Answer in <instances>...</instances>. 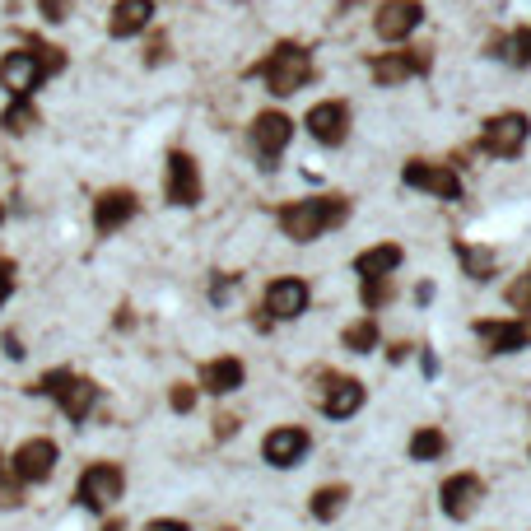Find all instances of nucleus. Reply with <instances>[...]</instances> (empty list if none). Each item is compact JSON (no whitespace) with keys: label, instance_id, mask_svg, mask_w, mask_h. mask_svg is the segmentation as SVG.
I'll use <instances>...</instances> for the list:
<instances>
[{"label":"nucleus","instance_id":"nucleus-14","mask_svg":"<svg viewBox=\"0 0 531 531\" xmlns=\"http://www.w3.org/2000/svg\"><path fill=\"white\" fill-rule=\"evenodd\" d=\"M420 24H424L420 0H387V5H378V19H373L382 42H406Z\"/></svg>","mask_w":531,"mask_h":531},{"label":"nucleus","instance_id":"nucleus-9","mask_svg":"<svg viewBox=\"0 0 531 531\" xmlns=\"http://www.w3.org/2000/svg\"><path fill=\"white\" fill-rule=\"evenodd\" d=\"M406 187L429 191L438 201H462V177L448 164H424V159H410L406 164Z\"/></svg>","mask_w":531,"mask_h":531},{"label":"nucleus","instance_id":"nucleus-21","mask_svg":"<svg viewBox=\"0 0 531 531\" xmlns=\"http://www.w3.org/2000/svg\"><path fill=\"white\" fill-rule=\"evenodd\" d=\"M243 378H247V368H243V359H210V364L201 368V387L210 396H229V392H238L243 387Z\"/></svg>","mask_w":531,"mask_h":531},{"label":"nucleus","instance_id":"nucleus-13","mask_svg":"<svg viewBox=\"0 0 531 531\" xmlns=\"http://www.w3.org/2000/svg\"><path fill=\"white\" fill-rule=\"evenodd\" d=\"M308 448H313V438H308V429H294V424H280V429H271V434L261 438V457L271 466H299L303 457H308Z\"/></svg>","mask_w":531,"mask_h":531},{"label":"nucleus","instance_id":"nucleus-3","mask_svg":"<svg viewBox=\"0 0 531 531\" xmlns=\"http://www.w3.org/2000/svg\"><path fill=\"white\" fill-rule=\"evenodd\" d=\"M33 392L52 396L56 406L66 410L70 424H84V420H89V410H94V401H98V387H94V382H89V378H75L70 368H52V373H42V382L33 387Z\"/></svg>","mask_w":531,"mask_h":531},{"label":"nucleus","instance_id":"nucleus-10","mask_svg":"<svg viewBox=\"0 0 531 531\" xmlns=\"http://www.w3.org/2000/svg\"><path fill=\"white\" fill-rule=\"evenodd\" d=\"M164 196L173 205H196L201 201V168H196V159L182 150L168 154L164 164Z\"/></svg>","mask_w":531,"mask_h":531},{"label":"nucleus","instance_id":"nucleus-26","mask_svg":"<svg viewBox=\"0 0 531 531\" xmlns=\"http://www.w3.org/2000/svg\"><path fill=\"white\" fill-rule=\"evenodd\" d=\"M0 126H5L10 136H24V131H33V126H38V112H33V103H28V98H14L10 108H5V117H0Z\"/></svg>","mask_w":531,"mask_h":531},{"label":"nucleus","instance_id":"nucleus-27","mask_svg":"<svg viewBox=\"0 0 531 531\" xmlns=\"http://www.w3.org/2000/svg\"><path fill=\"white\" fill-rule=\"evenodd\" d=\"M345 350H354V354H368L373 350V345H378V322H373V317H364V322H350V327H345Z\"/></svg>","mask_w":531,"mask_h":531},{"label":"nucleus","instance_id":"nucleus-17","mask_svg":"<svg viewBox=\"0 0 531 531\" xmlns=\"http://www.w3.org/2000/svg\"><path fill=\"white\" fill-rule=\"evenodd\" d=\"M429 66H434V56L424 52V47L387 52V56L373 61V80H378V84H401V80H410V75H429Z\"/></svg>","mask_w":531,"mask_h":531},{"label":"nucleus","instance_id":"nucleus-16","mask_svg":"<svg viewBox=\"0 0 531 531\" xmlns=\"http://www.w3.org/2000/svg\"><path fill=\"white\" fill-rule=\"evenodd\" d=\"M0 84L10 89V98H28L42 84V56L38 52H10L0 61Z\"/></svg>","mask_w":531,"mask_h":531},{"label":"nucleus","instance_id":"nucleus-35","mask_svg":"<svg viewBox=\"0 0 531 531\" xmlns=\"http://www.w3.org/2000/svg\"><path fill=\"white\" fill-rule=\"evenodd\" d=\"M233 285H238V275H219L215 285H210V299H215V303H224V299L233 294Z\"/></svg>","mask_w":531,"mask_h":531},{"label":"nucleus","instance_id":"nucleus-18","mask_svg":"<svg viewBox=\"0 0 531 531\" xmlns=\"http://www.w3.org/2000/svg\"><path fill=\"white\" fill-rule=\"evenodd\" d=\"M308 131H313L317 145H341L345 131H350V108L345 103H317L308 112Z\"/></svg>","mask_w":531,"mask_h":531},{"label":"nucleus","instance_id":"nucleus-37","mask_svg":"<svg viewBox=\"0 0 531 531\" xmlns=\"http://www.w3.org/2000/svg\"><path fill=\"white\" fill-rule=\"evenodd\" d=\"M145 531H187V522H177V518H159V522H150Z\"/></svg>","mask_w":531,"mask_h":531},{"label":"nucleus","instance_id":"nucleus-23","mask_svg":"<svg viewBox=\"0 0 531 531\" xmlns=\"http://www.w3.org/2000/svg\"><path fill=\"white\" fill-rule=\"evenodd\" d=\"M345 504H350V490L345 485H322V490H313V518L317 522H331V518H341Z\"/></svg>","mask_w":531,"mask_h":531},{"label":"nucleus","instance_id":"nucleus-2","mask_svg":"<svg viewBox=\"0 0 531 531\" xmlns=\"http://www.w3.org/2000/svg\"><path fill=\"white\" fill-rule=\"evenodd\" d=\"M252 75L266 80V89H271L275 98H289L313 80V56L303 52L299 42H280V47H271V56H266L261 66H252Z\"/></svg>","mask_w":531,"mask_h":531},{"label":"nucleus","instance_id":"nucleus-24","mask_svg":"<svg viewBox=\"0 0 531 531\" xmlns=\"http://www.w3.org/2000/svg\"><path fill=\"white\" fill-rule=\"evenodd\" d=\"M457 261L466 266V275H471V280H490V275H494V252H490V247L457 243Z\"/></svg>","mask_w":531,"mask_h":531},{"label":"nucleus","instance_id":"nucleus-8","mask_svg":"<svg viewBox=\"0 0 531 531\" xmlns=\"http://www.w3.org/2000/svg\"><path fill=\"white\" fill-rule=\"evenodd\" d=\"M56 462H61V452H56L52 438H28V443L14 448L10 471L19 476V485H42L56 471Z\"/></svg>","mask_w":531,"mask_h":531},{"label":"nucleus","instance_id":"nucleus-12","mask_svg":"<svg viewBox=\"0 0 531 531\" xmlns=\"http://www.w3.org/2000/svg\"><path fill=\"white\" fill-rule=\"evenodd\" d=\"M359 406H364V382L341 378V373H327V378H322V396H317V410H322L327 420H350Z\"/></svg>","mask_w":531,"mask_h":531},{"label":"nucleus","instance_id":"nucleus-32","mask_svg":"<svg viewBox=\"0 0 531 531\" xmlns=\"http://www.w3.org/2000/svg\"><path fill=\"white\" fill-rule=\"evenodd\" d=\"M168 401H173V410H177V415H187V410L196 406V387H191V382H177Z\"/></svg>","mask_w":531,"mask_h":531},{"label":"nucleus","instance_id":"nucleus-34","mask_svg":"<svg viewBox=\"0 0 531 531\" xmlns=\"http://www.w3.org/2000/svg\"><path fill=\"white\" fill-rule=\"evenodd\" d=\"M10 294H14V266L0 257V308L10 303Z\"/></svg>","mask_w":531,"mask_h":531},{"label":"nucleus","instance_id":"nucleus-20","mask_svg":"<svg viewBox=\"0 0 531 531\" xmlns=\"http://www.w3.org/2000/svg\"><path fill=\"white\" fill-rule=\"evenodd\" d=\"M150 19H154V0H117L108 19V33L112 38H136V33L150 28Z\"/></svg>","mask_w":531,"mask_h":531},{"label":"nucleus","instance_id":"nucleus-6","mask_svg":"<svg viewBox=\"0 0 531 531\" xmlns=\"http://www.w3.org/2000/svg\"><path fill=\"white\" fill-rule=\"evenodd\" d=\"M247 140H252L257 164L275 168V164H280V154L289 150V140H294V122H289L285 112H261L257 122H252V131H247Z\"/></svg>","mask_w":531,"mask_h":531},{"label":"nucleus","instance_id":"nucleus-39","mask_svg":"<svg viewBox=\"0 0 531 531\" xmlns=\"http://www.w3.org/2000/svg\"><path fill=\"white\" fill-rule=\"evenodd\" d=\"M0 219H5V205H0Z\"/></svg>","mask_w":531,"mask_h":531},{"label":"nucleus","instance_id":"nucleus-30","mask_svg":"<svg viewBox=\"0 0 531 531\" xmlns=\"http://www.w3.org/2000/svg\"><path fill=\"white\" fill-rule=\"evenodd\" d=\"M508 303H513L518 313H531V271L518 275V280L508 285Z\"/></svg>","mask_w":531,"mask_h":531},{"label":"nucleus","instance_id":"nucleus-29","mask_svg":"<svg viewBox=\"0 0 531 531\" xmlns=\"http://www.w3.org/2000/svg\"><path fill=\"white\" fill-rule=\"evenodd\" d=\"M508 61H513V66H531V28H518V33H513V38H508Z\"/></svg>","mask_w":531,"mask_h":531},{"label":"nucleus","instance_id":"nucleus-11","mask_svg":"<svg viewBox=\"0 0 531 531\" xmlns=\"http://www.w3.org/2000/svg\"><path fill=\"white\" fill-rule=\"evenodd\" d=\"M438 499H443V513H448L452 522H466L480 508V499H485V480L471 476V471H457V476L443 480Z\"/></svg>","mask_w":531,"mask_h":531},{"label":"nucleus","instance_id":"nucleus-5","mask_svg":"<svg viewBox=\"0 0 531 531\" xmlns=\"http://www.w3.org/2000/svg\"><path fill=\"white\" fill-rule=\"evenodd\" d=\"M527 136H531V122L522 112H499V117H490L485 131H480V150L494 154V159H518Z\"/></svg>","mask_w":531,"mask_h":531},{"label":"nucleus","instance_id":"nucleus-22","mask_svg":"<svg viewBox=\"0 0 531 531\" xmlns=\"http://www.w3.org/2000/svg\"><path fill=\"white\" fill-rule=\"evenodd\" d=\"M396 266H401V247H396V243L368 247V252L354 257V275H359V280H392Z\"/></svg>","mask_w":531,"mask_h":531},{"label":"nucleus","instance_id":"nucleus-36","mask_svg":"<svg viewBox=\"0 0 531 531\" xmlns=\"http://www.w3.org/2000/svg\"><path fill=\"white\" fill-rule=\"evenodd\" d=\"M233 429H238L233 415H219V420H215V438H233Z\"/></svg>","mask_w":531,"mask_h":531},{"label":"nucleus","instance_id":"nucleus-33","mask_svg":"<svg viewBox=\"0 0 531 531\" xmlns=\"http://www.w3.org/2000/svg\"><path fill=\"white\" fill-rule=\"evenodd\" d=\"M38 10H42V19H52V24H61L70 14V0H38Z\"/></svg>","mask_w":531,"mask_h":531},{"label":"nucleus","instance_id":"nucleus-31","mask_svg":"<svg viewBox=\"0 0 531 531\" xmlns=\"http://www.w3.org/2000/svg\"><path fill=\"white\" fill-rule=\"evenodd\" d=\"M392 299V280H364V308H382Z\"/></svg>","mask_w":531,"mask_h":531},{"label":"nucleus","instance_id":"nucleus-15","mask_svg":"<svg viewBox=\"0 0 531 531\" xmlns=\"http://www.w3.org/2000/svg\"><path fill=\"white\" fill-rule=\"evenodd\" d=\"M476 336L485 341L490 354H518L531 345V322L527 317H508V322H476Z\"/></svg>","mask_w":531,"mask_h":531},{"label":"nucleus","instance_id":"nucleus-25","mask_svg":"<svg viewBox=\"0 0 531 531\" xmlns=\"http://www.w3.org/2000/svg\"><path fill=\"white\" fill-rule=\"evenodd\" d=\"M448 452V438L438 434V429H420V434L410 438V462H438Z\"/></svg>","mask_w":531,"mask_h":531},{"label":"nucleus","instance_id":"nucleus-4","mask_svg":"<svg viewBox=\"0 0 531 531\" xmlns=\"http://www.w3.org/2000/svg\"><path fill=\"white\" fill-rule=\"evenodd\" d=\"M126 490V476L117 462H94L80 471V485H75V499H80V508H89V513H108L117 499H122Z\"/></svg>","mask_w":531,"mask_h":531},{"label":"nucleus","instance_id":"nucleus-28","mask_svg":"<svg viewBox=\"0 0 531 531\" xmlns=\"http://www.w3.org/2000/svg\"><path fill=\"white\" fill-rule=\"evenodd\" d=\"M24 504V485L10 471V462H0V508H19Z\"/></svg>","mask_w":531,"mask_h":531},{"label":"nucleus","instance_id":"nucleus-7","mask_svg":"<svg viewBox=\"0 0 531 531\" xmlns=\"http://www.w3.org/2000/svg\"><path fill=\"white\" fill-rule=\"evenodd\" d=\"M308 299H313L308 280H299V275H280V280H271V289H266L261 313H266V322H294V317L308 313ZM266 322H261V327H266Z\"/></svg>","mask_w":531,"mask_h":531},{"label":"nucleus","instance_id":"nucleus-19","mask_svg":"<svg viewBox=\"0 0 531 531\" xmlns=\"http://www.w3.org/2000/svg\"><path fill=\"white\" fill-rule=\"evenodd\" d=\"M131 215H136V191H103L94 201V229L98 233H117Z\"/></svg>","mask_w":531,"mask_h":531},{"label":"nucleus","instance_id":"nucleus-38","mask_svg":"<svg viewBox=\"0 0 531 531\" xmlns=\"http://www.w3.org/2000/svg\"><path fill=\"white\" fill-rule=\"evenodd\" d=\"M5 354H10V359H24V345H19V336H5Z\"/></svg>","mask_w":531,"mask_h":531},{"label":"nucleus","instance_id":"nucleus-1","mask_svg":"<svg viewBox=\"0 0 531 531\" xmlns=\"http://www.w3.org/2000/svg\"><path fill=\"white\" fill-rule=\"evenodd\" d=\"M350 219V201L345 196H313V201H294L280 210V229L294 238V243H317L322 233L341 229Z\"/></svg>","mask_w":531,"mask_h":531}]
</instances>
